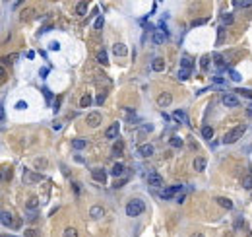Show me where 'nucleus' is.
Listing matches in <instances>:
<instances>
[{
    "label": "nucleus",
    "instance_id": "nucleus-28",
    "mask_svg": "<svg viewBox=\"0 0 252 237\" xmlns=\"http://www.w3.org/2000/svg\"><path fill=\"white\" fill-rule=\"evenodd\" d=\"M213 62H215V66H217V68H223V66H225V60H223L221 55H215V56H213Z\"/></svg>",
    "mask_w": 252,
    "mask_h": 237
},
{
    "label": "nucleus",
    "instance_id": "nucleus-50",
    "mask_svg": "<svg viewBox=\"0 0 252 237\" xmlns=\"http://www.w3.org/2000/svg\"><path fill=\"white\" fill-rule=\"evenodd\" d=\"M190 237H204V235H202V233H192Z\"/></svg>",
    "mask_w": 252,
    "mask_h": 237
},
{
    "label": "nucleus",
    "instance_id": "nucleus-43",
    "mask_svg": "<svg viewBox=\"0 0 252 237\" xmlns=\"http://www.w3.org/2000/svg\"><path fill=\"white\" fill-rule=\"evenodd\" d=\"M25 107H27L25 101H18V103H16V109H25Z\"/></svg>",
    "mask_w": 252,
    "mask_h": 237
},
{
    "label": "nucleus",
    "instance_id": "nucleus-15",
    "mask_svg": "<svg viewBox=\"0 0 252 237\" xmlns=\"http://www.w3.org/2000/svg\"><path fill=\"white\" fill-rule=\"evenodd\" d=\"M85 146H88V140H83V138H74L72 140V148L74 150H83Z\"/></svg>",
    "mask_w": 252,
    "mask_h": 237
},
{
    "label": "nucleus",
    "instance_id": "nucleus-17",
    "mask_svg": "<svg viewBox=\"0 0 252 237\" xmlns=\"http://www.w3.org/2000/svg\"><path fill=\"white\" fill-rule=\"evenodd\" d=\"M165 39H167V35L165 33H161V31H153V43L155 45H161V43H165Z\"/></svg>",
    "mask_w": 252,
    "mask_h": 237
},
{
    "label": "nucleus",
    "instance_id": "nucleus-33",
    "mask_svg": "<svg viewBox=\"0 0 252 237\" xmlns=\"http://www.w3.org/2000/svg\"><path fill=\"white\" fill-rule=\"evenodd\" d=\"M97 60H99L101 64H107V62H109V60H107V53H105V51H99V53H97Z\"/></svg>",
    "mask_w": 252,
    "mask_h": 237
},
{
    "label": "nucleus",
    "instance_id": "nucleus-5",
    "mask_svg": "<svg viewBox=\"0 0 252 237\" xmlns=\"http://www.w3.org/2000/svg\"><path fill=\"white\" fill-rule=\"evenodd\" d=\"M101 113H97V111H93V113H89L88 115V125L91 126V128H95V126H99L101 125Z\"/></svg>",
    "mask_w": 252,
    "mask_h": 237
},
{
    "label": "nucleus",
    "instance_id": "nucleus-36",
    "mask_svg": "<svg viewBox=\"0 0 252 237\" xmlns=\"http://www.w3.org/2000/svg\"><path fill=\"white\" fill-rule=\"evenodd\" d=\"M64 237H78V231L74 227H68L66 231H64Z\"/></svg>",
    "mask_w": 252,
    "mask_h": 237
},
{
    "label": "nucleus",
    "instance_id": "nucleus-26",
    "mask_svg": "<svg viewBox=\"0 0 252 237\" xmlns=\"http://www.w3.org/2000/svg\"><path fill=\"white\" fill-rule=\"evenodd\" d=\"M39 181V179H43L41 175H33V173H29V171H23V181Z\"/></svg>",
    "mask_w": 252,
    "mask_h": 237
},
{
    "label": "nucleus",
    "instance_id": "nucleus-7",
    "mask_svg": "<svg viewBox=\"0 0 252 237\" xmlns=\"http://www.w3.org/2000/svg\"><path fill=\"white\" fill-rule=\"evenodd\" d=\"M181 189H182V185H175V187H169V189H165V191H163V195H161V196H163L165 200H169V198H173V196H175V195H177V192L181 191Z\"/></svg>",
    "mask_w": 252,
    "mask_h": 237
},
{
    "label": "nucleus",
    "instance_id": "nucleus-37",
    "mask_svg": "<svg viewBox=\"0 0 252 237\" xmlns=\"http://www.w3.org/2000/svg\"><path fill=\"white\" fill-rule=\"evenodd\" d=\"M237 93H241L242 97H248V99H252V90H237Z\"/></svg>",
    "mask_w": 252,
    "mask_h": 237
},
{
    "label": "nucleus",
    "instance_id": "nucleus-9",
    "mask_svg": "<svg viewBox=\"0 0 252 237\" xmlns=\"http://www.w3.org/2000/svg\"><path fill=\"white\" fill-rule=\"evenodd\" d=\"M147 183H149L151 187H161V185H163V177H161L159 173H149V175H147Z\"/></svg>",
    "mask_w": 252,
    "mask_h": 237
},
{
    "label": "nucleus",
    "instance_id": "nucleus-6",
    "mask_svg": "<svg viewBox=\"0 0 252 237\" xmlns=\"http://www.w3.org/2000/svg\"><path fill=\"white\" fill-rule=\"evenodd\" d=\"M171 103H173V95H171V93H167V91L161 93V95L157 97V105H159V107H169Z\"/></svg>",
    "mask_w": 252,
    "mask_h": 237
},
{
    "label": "nucleus",
    "instance_id": "nucleus-4",
    "mask_svg": "<svg viewBox=\"0 0 252 237\" xmlns=\"http://www.w3.org/2000/svg\"><path fill=\"white\" fill-rule=\"evenodd\" d=\"M118 132H120V125H118V123H113L109 128H107L105 136H107L109 140H117V138H118Z\"/></svg>",
    "mask_w": 252,
    "mask_h": 237
},
{
    "label": "nucleus",
    "instance_id": "nucleus-32",
    "mask_svg": "<svg viewBox=\"0 0 252 237\" xmlns=\"http://www.w3.org/2000/svg\"><path fill=\"white\" fill-rule=\"evenodd\" d=\"M237 8H250L252 2H248V0H239V2H235Z\"/></svg>",
    "mask_w": 252,
    "mask_h": 237
},
{
    "label": "nucleus",
    "instance_id": "nucleus-22",
    "mask_svg": "<svg viewBox=\"0 0 252 237\" xmlns=\"http://www.w3.org/2000/svg\"><path fill=\"white\" fill-rule=\"evenodd\" d=\"M113 51H114V55H117V56H124V55H126V47L122 45V43H117V45L113 47Z\"/></svg>",
    "mask_w": 252,
    "mask_h": 237
},
{
    "label": "nucleus",
    "instance_id": "nucleus-49",
    "mask_svg": "<svg viewBox=\"0 0 252 237\" xmlns=\"http://www.w3.org/2000/svg\"><path fill=\"white\" fill-rule=\"evenodd\" d=\"M53 128H54V130H60L62 125H60V123H54V125H53Z\"/></svg>",
    "mask_w": 252,
    "mask_h": 237
},
{
    "label": "nucleus",
    "instance_id": "nucleus-42",
    "mask_svg": "<svg viewBox=\"0 0 252 237\" xmlns=\"http://www.w3.org/2000/svg\"><path fill=\"white\" fill-rule=\"evenodd\" d=\"M8 179H12V171L10 169H4V181H8Z\"/></svg>",
    "mask_w": 252,
    "mask_h": 237
},
{
    "label": "nucleus",
    "instance_id": "nucleus-29",
    "mask_svg": "<svg viewBox=\"0 0 252 237\" xmlns=\"http://www.w3.org/2000/svg\"><path fill=\"white\" fill-rule=\"evenodd\" d=\"M229 78H231L233 82H241V80H242V76L237 72V70H229Z\"/></svg>",
    "mask_w": 252,
    "mask_h": 237
},
{
    "label": "nucleus",
    "instance_id": "nucleus-11",
    "mask_svg": "<svg viewBox=\"0 0 252 237\" xmlns=\"http://www.w3.org/2000/svg\"><path fill=\"white\" fill-rule=\"evenodd\" d=\"M124 165H122V163H114L113 165V169H111V175L113 177H120V175H124Z\"/></svg>",
    "mask_w": 252,
    "mask_h": 237
},
{
    "label": "nucleus",
    "instance_id": "nucleus-21",
    "mask_svg": "<svg viewBox=\"0 0 252 237\" xmlns=\"http://www.w3.org/2000/svg\"><path fill=\"white\" fill-rule=\"evenodd\" d=\"M202 136H204L206 140H211V138H213V128H211V126H207V125H206V126H202Z\"/></svg>",
    "mask_w": 252,
    "mask_h": 237
},
{
    "label": "nucleus",
    "instance_id": "nucleus-41",
    "mask_svg": "<svg viewBox=\"0 0 252 237\" xmlns=\"http://www.w3.org/2000/svg\"><path fill=\"white\" fill-rule=\"evenodd\" d=\"M95 101H97V105H103V103H105V93H99Z\"/></svg>",
    "mask_w": 252,
    "mask_h": 237
},
{
    "label": "nucleus",
    "instance_id": "nucleus-19",
    "mask_svg": "<svg viewBox=\"0 0 252 237\" xmlns=\"http://www.w3.org/2000/svg\"><path fill=\"white\" fill-rule=\"evenodd\" d=\"M215 200H217V204H219V206L227 208V210H231V208H233V202H231L229 198H225V196H219V198H215Z\"/></svg>",
    "mask_w": 252,
    "mask_h": 237
},
{
    "label": "nucleus",
    "instance_id": "nucleus-34",
    "mask_svg": "<svg viewBox=\"0 0 252 237\" xmlns=\"http://www.w3.org/2000/svg\"><path fill=\"white\" fill-rule=\"evenodd\" d=\"M200 66H202V70H207V66H210V56H202Z\"/></svg>",
    "mask_w": 252,
    "mask_h": 237
},
{
    "label": "nucleus",
    "instance_id": "nucleus-46",
    "mask_svg": "<svg viewBox=\"0 0 252 237\" xmlns=\"http://www.w3.org/2000/svg\"><path fill=\"white\" fill-rule=\"evenodd\" d=\"M43 93H45V97H47V99H49V101H50V97H53V95H50V91H49L47 88H45V90H43Z\"/></svg>",
    "mask_w": 252,
    "mask_h": 237
},
{
    "label": "nucleus",
    "instance_id": "nucleus-23",
    "mask_svg": "<svg viewBox=\"0 0 252 237\" xmlns=\"http://www.w3.org/2000/svg\"><path fill=\"white\" fill-rule=\"evenodd\" d=\"M169 144H171L173 148H181V146H182V138H181V136H171Z\"/></svg>",
    "mask_w": 252,
    "mask_h": 237
},
{
    "label": "nucleus",
    "instance_id": "nucleus-2",
    "mask_svg": "<svg viewBox=\"0 0 252 237\" xmlns=\"http://www.w3.org/2000/svg\"><path fill=\"white\" fill-rule=\"evenodd\" d=\"M244 130H246L244 126H235L233 130H229V132L225 134V138H223V144H235L239 138H242Z\"/></svg>",
    "mask_w": 252,
    "mask_h": 237
},
{
    "label": "nucleus",
    "instance_id": "nucleus-14",
    "mask_svg": "<svg viewBox=\"0 0 252 237\" xmlns=\"http://www.w3.org/2000/svg\"><path fill=\"white\" fill-rule=\"evenodd\" d=\"M88 2H85V0H83V2H78L76 4V14H78V16H85V14H88Z\"/></svg>",
    "mask_w": 252,
    "mask_h": 237
},
{
    "label": "nucleus",
    "instance_id": "nucleus-39",
    "mask_svg": "<svg viewBox=\"0 0 252 237\" xmlns=\"http://www.w3.org/2000/svg\"><path fill=\"white\" fill-rule=\"evenodd\" d=\"M95 29H97V31L103 29V16H99V18L95 20Z\"/></svg>",
    "mask_w": 252,
    "mask_h": 237
},
{
    "label": "nucleus",
    "instance_id": "nucleus-12",
    "mask_svg": "<svg viewBox=\"0 0 252 237\" xmlns=\"http://www.w3.org/2000/svg\"><path fill=\"white\" fill-rule=\"evenodd\" d=\"M151 70H155V72H163L165 70V60L163 59H155L151 62Z\"/></svg>",
    "mask_w": 252,
    "mask_h": 237
},
{
    "label": "nucleus",
    "instance_id": "nucleus-48",
    "mask_svg": "<svg viewBox=\"0 0 252 237\" xmlns=\"http://www.w3.org/2000/svg\"><path fill=\"white\" fill-rule=\"evenodd\" d=\"M47 74H49V68H43V70H41V78H45Z\"/></svg>",
    "mask_w": 252,
    "mask_h": 237
},
{
    "label": "nucleus",
    "instance_id": "nucleus-25",
    "mask_svg": "<svg viewBox=\"0 0 252 237\" xmlns=\"http://www.w3.org/2000/svg\"><path fill=\"white\" fill-rule=\"evenodd\" d=\"M242 187H244V189H248V191L252 189V171H250V173L242 179Z\"/></svg>",
    "mask_w": 252,
    "mask_h": 237
},
{
    "label": "nucleus",
    "instance_id": "nucleus-30",
    "mask_svg": "<svg viewBox=\"0 0 252 237\" xmlns=\"http://www.w3.org/2000/svg\"><path fill=\"white\" fill-rule=\"evenodd\" d=\"M89 105H91V95L88 93V95H83L80 99V107H89Z\"/></svg>",
    "mask_w": 252,
    "mask_h": 237
},
{
    "label": "nucleus",
    "instance_id": "nucleus-8",
    "mask_svg": "<svg viewBox=\"0 0 252 237\" xmlns=\"http://www.w3.org/2000/svg\"><path fill=\"white\" fill-rule=\"evenodd\" d=\"M91 177L95 179V181H99V183H105V179H107V173H105V169H101V167H95V169H91Z\"/></svg>",
    "mask_w": 252,
    "mask_h": 237
},
{
    "label": "nucleus",
    "instance_id": "nucleus-27",
    "mask_svg": "<svg viewBox=\"0 0 252 237\" xmlns=\"http://www.w3.org/2000/svg\"><path fill=\"white\" fill-rule=\"evenodd\" d=\"M122 150H124V144H122V142H117V144L113 146V154H114V156H120Z\"/></svg>",
    "mask_w": 252,
    "mask_h": 237
},
{
    "label": "nucleus",
    "instance_id": "nucleus-47",
    "mask_svg": "<svg viewBox=\"0 0 252 237\" xmlns=\"http://www.w3.org/2000/svg\"><path fill=\"white\" fill-rule=\"evenodd\" d=\"M213 82H215V84H223V78H221V76H215Z\"/></svg>",
    "mask_w": 252,
    "mask_h": 237
},
{
    "label": "nucleus",
    "instance_id": "nucleus-3",
    "mask_svg": "<svg viewBox=\"0 0 252 237\" xmlns=\"http://www.w3.org/2000/svg\"><path fill=\"white\" fill-rule=\"evenodd\" d=\"M223 105L225 107H239L241 101H239V97H237L235 93H225V95H223Z\"/></svg>",
    "mask_w": 252,
    "mask_h": 237
},
{
    "label": "nucleus",
    "instance_id": "nucleus-13",
    "mask_svg": "<svg viewBox=\"0 0 252 237\" xmlns=\"http://www.w3.org/2000/svg\"><path fill=\"white\" fill-rule=\"evenodd\" d=\"M192 66H194V62H192L190 56H182V59H181V68L182 70H188V72H190Z\"/></svg>",
    "mask_w": 252,
    "mask_h": 237
},
{
    "label": "nucleus",
    "instance_id": "nucleus-31",
    "mask_svg": "<svg viewBox=\"0 0 252 237\" xmlns=\"http://www.w3.org/2000/svg\"><path fill=\"white\" fill-rule=\"evenodd\" d=\"M39 206V198H35V196H31L29 200H27V208H31V210H35V208Z\"/></svg>",
    "mask_w": 252,
    "mask_h": 237
},
{
    "label": "nucleus",
    "instance_id": "nucleus-45",
    "mask_svg": "<svg viewBox=\"0 0 252 237\" xmlns=\"http://www.w3.org/2000/svg\"><path fill=\"white\" fill-rule=\"evenodd\" d=\"M184 198H186L184 195H178V196H177V202H178V204H182V202H184Z\"/></svg>",
    "mask_w": 252,
    "mask_h": 237
},
{
    "label": "nucleus",
    "instance_id": "nucleus-18",
    "mask_svg": "<svg viewBox=\"0 0 252 237\" xmlns=\"http://www.w3.org/2000/svg\"><path fill=\"white\" fill-rule=\"evenodd\" d=\"M173 119L178 121V123H188V117H186L184 111H175V113H173Z\"/></svg>",
    "mask_w": 252,
    "mask_h": 237
},
{
    "label": "nucleus",
    "instance_id": "nucleus-16",
    "mask_svg": "<svg viewBox=\"0 0 252 237\" xmlns=\"http://www.w3.org/2000/svg\"><path fill=\"white\" fill-rule=\"evenodd\" d=\"M194 169L200 171V173H202V171H206V160H204V157H196V160H194Z\"/></svg>",
    "mask_w": 252,
    "mask_h": 237
},
{
    "label": "nucleus",
    "instance_id": "nucleus-40",
    "mask_svg": "<svg viewBox=\"0 0 252 237\" xmlns=\"http://www.w3.org/2000/svg\"><path fill=\"white\" fill-rule=\"evenodd\" d=\"M49 49H50V51H58V49H60V43H58V41H53V43L49 45Z\"/></svg>",
    "mask_w": 252,
    "mask_h": 237
},
{
    "label": "nucleus",
    "instance_id": "nucleus-38",
    "mask_svg": "<svg viewBox=\"0 0 252 237\" xmlns=\"http://www.w3.org/2000/svg\"><path fill=\"white\" fill-rule=\"evenodd\" d=\"M221 21H223V24H233V16H231V14H223Z\"/></svg>",
    "mask_w": 252,
    "mask_h": 237
},
{
    "label": "nucleus",
    "instance_id": "nucleus-1",
    "mask_svg": "<svg viewBox=\"0 0 252 237\" xmlns=\"http://www.w3.org/2000/svg\"><path fill=\"white\" fill-rule=\"evenodd\" d=\"M143 210H146V204H143V200H140V198H134V200H130V202L126 204V216H130V218L140 216Z\"/></svg>",
    "mask_w": 252,
    "mask_h": 237
},
{
    "label": "nucleus",
    "instance_id": "nucleus-24",
    "mask_svg": "<svg viewBox=\"0 0 252 237\" xmlns=\"http://www.w3.org/2000/svg\"><path fill=\"white\" fill-rule=\"evenodd\" d=\"M2 224H4V226H12V224H14V222H12V214L6 212V210L2 212Z\"/></svg>",
    "mask_w": 252,
    "mask_h": 237
},
{
    "label": "nucleus",
    "instance_id": "nucleus-10",
    "mask_svg": "<svg viewBox=\"0 0 252 237\" xmlns=\"http://www.w3.org/2000/svg\"><path fill=\"white\" fill-rule=\"evenodd\" d=\"M138 154H140L142 157H149L151 154H153V146H151V144H142V146L138 148Z\"/></svg>",
    "mask_w": 252,
    "mask_h": 237
},
{
    "label": "nucleus",
    "instance_id": "nucleus-44",
    "mask_svg": "<svg viewBox=\"0 0 252 237\" xmlns=\"http://www.w3.org/2000/svg\"><path fill=\"white\" fill-rule=\"evenodd\" d=\"M202 24H206V20H194V21H192L194 27H196V25H202Z\"/></svg>",
    "mask_w": 252,
    "mask_h": 237
},
{
    "label": "nucleus",
    "instance_id": "nucleus-35",
    "mask_svg": "<svg viewBox=\"0 0 252 237\" xmlns=\"http://www.w3.org/2000/svg\"><path fill=\"white\" fill-rule=\"evenodd\" d=\"M188 78H190V72H188V70H178V80H188Z\"/></svg>",
    "mask_w": 252,
    "mask_h": 237
},
{
    "label": "nucleus",
    "instance_id": "nucleus-20",
    "mask_svg": "<svg viewBox=\"0 0 252 237\" xmlns=\"http://www.w3.org/2000/svg\"><path fill=\"white\" fill-rule=\"evenodd\" d=\"M103 208H101V206H91V210H89V216L91 218H101V216H103Z\"/></svg>",
    "mask_w": 252,
    "mask_h": 237
}]
</instances>
